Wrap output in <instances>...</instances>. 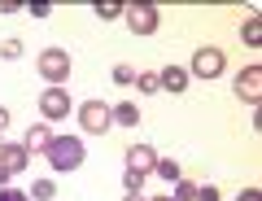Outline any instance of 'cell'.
I'll use <instances>...</instances> for the list:
<instances>
[{
    "label": "cell",
    "mask_w": 262,
    "mask_h": 201,
    "mask_svg": "<svg viewBox=\"0 0 262 201\" xmlns=\"http://www.w3.org/2000/svg\"><path fill=\"white\" fill-rule=\"evenodd\" d=\"M48 166L53 171H79L83 166V140L79 136H53V144H48Z\"/></svg>",
    "instance_id": "obj_1"
},
{
    "label": "cell",
    "mask_w": 262,
    "mask_h": 201,
    "mask_svg": "<svg viewBox=\"0 0 262 201\" xmlns=\"http://www.w3.org/2000/svg\"><path fill=\"white\" fill-rule=\"evenodd\" d=\"M136 87H140L144 96H149V92H158V70H140V75H136Z\"/></svg>",
    "instance_id": "obj_16"
},
{
    "label": "cell",
    "mask_w": 262,
    "mask_h": 201,
    "mask_svg": "<svg viewBox=\"0 0 262 201\" xmlns=\"http://www.w3.org/2000/svg\"><path fill=\"white\" fill-rule=\"evenodd\" d=\"M153 162H158V153H153L149 144H131V149H127V171L153 175Z\"/></svg>",
    "instance_id": "obj_7"
},
{
    "label": "cell",
    "mask_w": 262,
    "mask_h": 201,
    "mask_svg": "<svg viewBox=\"0 0 262 201\" xmlns=\"http://www.w3.org/2000/svg\"><path fill=\"white\" fill-rule=\"evenodd\" d=\"M122 18H127V27L136 31V35H153V31H158V5H149V0L127 5V9H122Z\"/></svg>",
    "instance_id": "obj_4"
},
{
    "label": "cell",
    "mask_w": 262,
    "mask_h": 201,
    "mask_svg": "<svg viewBox=\"0 0 262 201\" xmlns=\"http://www.w3.org/2000/svg\"><path fill=\"white\" fill-rule=\"evenodd\" d=\"M18 9H22L18 0H0V13H18Z\"/></svg>",
    "instance_id": "obj_26"
},
{
    "label": "cell",
    "mask_w": 262,
    "mask_h": 201,
    "mask_svg": "<svg viewBox=\"0 0 262 201\" xmlns=\"http://www.w3.org/2000/svg\"><path fill=\"white\" fill-rule=\"evenodd\" d=\"M188 79H192V75H188L184 66H162L158 70V87H166V92H184Z\"/></svg>",
    "instance_id": "obj_10"
},
{
    "label": "cell",
    "mask_w": 262,
    "mask_h": 201,
    "mask_svg": "<svg viewBox=\"0 0 262 201\" xmlns=\"http://www.w3.org/2000/svg\"><path fill=\"white\" fill-rule=\"evenodd\" d=\"M192 201H219V188H214V184H206V188H196Z\"/></svg>",
    "instance_id": "obj_21"
},
{
    "label": "cell",
    "mask_w": 262,
    "mask_h": 201,
    "mask_svg": "<svg viewBox=\"0 0 262 201\" xmlns=\"http://www.w3.org/2000/svg\"><path fill=\"white\" fill-rule=\"evenodd\" d=\"M196 197V184L192 180H175V201H192Z\"/></svg>",
    "instance_id": "obj_18"
},
{
    "label": "cell",
    "mask_w": 262,
    "mask_h": 201,
    "mask_svg": "<svg viewBox=\"0 0 262 201\" xmlns=\"http://www.w3.org/2000/svg\"><path fill=\"white\" fill-rule=\"evenodd\" d=\"M236 96L249 101V105L262 101V66H245L241 75H236Z\"/></svg>",
    "instance_id": "obj_6"
},
{
    "label": "cell",
    "mask_w": 262,
    "mask_h": 201,
    "mask_svg": "<svg viewBox=\"0 0 262 201\" xmlns=\"http://www.w3.org/2000/svg\"><path fill=\"white\" fill-rule=\"evenodd\" d=\"M31 13H35V18H48V13H53V5H48V0H35V5H31Z\"/></svg>",
    "instance_id": "obj_23"
},
{
    "label": "cell",
    "mask_w": 262,
    "mask_h": 201,
    "mask_svg": "<svg viewBox=\"0 0 262 201\" xmlns=\"http://www.w3.org/2000/svg\"><path fill=\"white\" fill-rule=\"evenodd\" d=\"M236 201H262V192L258 188H241V197H236Z\"/></svg>",
    "instance_id": "obj_25"
},
{
    "label": "cell",
    "mask_w": 262,
    "mask_h": 201,
    "mask_svg": "<svg viewBox=\"0 0 262 201\" xmlns=\"http://www.w3.org/2000/svg\"><path fill=\"white\" fill-rule=\"evenodd\" d=\"M122 184H127V192H140V184H144V175H136V171H127V175H122Z\"/></svg>",
    "instance_id": "obj_20"
},
{
    "label": "cell",
    "mask_w": 262,
    "mask_h": 201,
    "mask_svg": "<svg viewBox=\"0 0 262 201\" xmlns=\"http://www.w3.org/2000/svg\"><path fill=\"white\" fill-rule=\"evenodd\" d=\"M39 109H44V118H66L70 114V96H66L61 87H48V92L39 96Z\"/></svg>",
    "instance_id": "obj_8"
},
{
    "label": "cell",
    "mask_w": 262,
    "mask_h": 201,
    "mask_svg": "<svg viewBox=\"0 0 262 201\" xmlns=\"http://www.w3.org/2000/svg\"><path fill=\"white\" fill-rule=\"evenodd\" d=\"M114 83H122V87L136 83V70H131V66H114Z\"/></svg>",
    "instance_id": "obj_19"
},
{
    "label": "cell",
    "mask_w": 262,
    "mask_h": 201,
    "mask_svg": "<svg viewBox=\"0 0 262 201\" xmlns=\"http://www.w3.org/2000/svg\"><path fill=\"white\" fill-rule=\"evenodd\" d=\"M79 127L92 131V136L110 131V127H114V109L105 105V101H83V105H79Z\"/></svg>",
    "instance_id": "obj_3"
},
{
    "label": "cell",
    "mask_w": 262,
    "mask_h": 201,
    "mask_svg": "<svg viewBox=\"0 0 262 201\" xmlns=\"http://www.w3.org/2000/svg\"><path fill=\"white\" fill-rule=\"evenodd\" d=\"M53 192H57V184H53V180H35V188H31V197H35V201H48Z\"/></svg>",
    "instance_id": "obj_17"
},
{
    "label": "cell",
    "mask_w": 262,
    "mask_h": 201,
    "mask_svg": "<svg viewBox=\"0 0 262 201\" xmlns=\"http://www.w3.org/2000/svg\"><path fill=\"white\" fill-rule=\"evenodd\" d=\"M127 201H144V197H140V192H127Z\"/></svg>",
    "instance_id": "obj_29"
},
{
    "label": "cell",
    "mask_w": 262,
    "mask_h": 201,
    "mask_svg": "<svg viewBox=\"0 0 262 201\" xmlns=\"http://www.w3.org/2000/svg\"><path fill=\"white\" fill-rule=\"evenodd\" d=\"M0 201H31L27 192H18V188H0Z\"/></svg>",
    "instance_id": "obj_22"
},
{
    "label": "cell",
    "mask_w": 262,
    "mask_h": 201,
    "mask_svg": "<svg viewBox=\"0 0 262 201\" xmlns=\"http://www.w3.org/2000/svg\"><path fill=\"white\" fill-rule=\"evenodd\" d=\"M122 9H127V5H118V0H96V18H105V22L118 18Z\"/></svg>",
    "instance_id": "obj_15"
},
{
    "label": "cell",
    "mask_w": 262,
    "mask_h": 201,
    "mask_svg": "<svg viewBox=\"0 0 262 201\" xmlns=\"http://www.w3.org/2000/svg\"><path fill=\"white\" fill-rule=\"evenodd\" d=\"M35 70H39L53 87H61V79H70V53H66V48H44L39 61H35Z\"/></svg>",
    "instance_id": "obj_2"
},
{
    "label": "cell",
    "mask_w": 262,
    "mask_h": 201,
    "mask_svg": "<svg viewBox=\"0 0 262 201\" xmlns=\"http://www.w3.org/2000/svg\"><path fill=\"white\" fill-rule=\"evenodd\" d=\"M0 53H5V57H18L22 44H18V39H5V48H0Z\"/></svg>",
    "instance_id": "obj_24"
},
{
    "label": "cell",
    "mask_w": 262,
    "mask_h": 201,
    "mask_svg": "<svg viewBox=\"0 0 262 201\" xmlns=\"http://www.w3.org/2000/svg\"><path fill=\"white\" fill-rule=\"evenodd\" d=\"M48 144H53V131H48V127H31L22 149H27V153H48Z\"/></svg>",
    "instance_id": "obj_11"
},
{
    "label": "cell",
    "mask_w": 262,
    "mask_h": 201,
    "mask_svg": "<svg viewBox=\"0 0 262 201\" xmlns=\"http://www.w3.org/2000/svg\"><path fill=\"white\" fill-rule=\"evenodd\" d=\"M153 201H175V197H153Z\"/></svg>",
    "instance_id": "obj_30"
},
{
    "label": "cell",
    "mask_w": 262,
    "mask_h": 201,
    "mask_svg": "<svg viewBox=\"0 0 262 201\" xmlns=\"http://www.w3.org/2000/svg\"><path fill=\"white\" fill-rule=\"evenodd\" d=\"M188 75L219 79V75H223V48H196V53H192V70H188Z\"/></svg>",
    "instance_id": "obj_5"
},
{
    "label": "cell",
    "mask_w": 262,
    "mask_h": 201,
    "mask_svg": "<svg viewBox=\"0 0 262 201\" xmlns=\"http://www.w3.org/2000/svg\"><path fill=\"white\" fill-rule=\"evenodd\" d=\"M153 175H162V180H170V184H175V180H184V171H179V162H175V158H158V162H153Z\"/></svg>",
    "instance_id": "obj_13"
},
{
    "label": "cell",
    "mask_w": 262,
    "mask_h": 201,
    "mask_svg": "<svg viewBox=\"0 0 262 201\" xmlns=\"http://www.w3.org/2000/svg\"><path fill=\"white\" fill-rule=\"evenodd\" d=\"M5 127H9V109H0V131H5Z\"/></svg>",
    "instance_id": "obj_27"
},
{
    "label": "cell",
    "mask_w": 262,
    "mask_h": 201,
    "mask_svg": "<svg viewBox=\"0 0 262 201\" xmlns=\"http://www.w3.org/2000/svg\"><path fill=\"white\" fill-rule=\"evenodd\" d=\"M0 188H9V171H0Z\"/></svg>",
    "instance_id": "obj_28"
},
{
    "label": "cell",
    "mask_w": 262,
    "mask_h": 201,
    "mask_svg": "<svg viewBox=\"0 0 262 201\" xmlns=\"http://www.w3.org/2000/svg\"><path fill=\"white\" fill-rule=\"evenodd\" d=\"M241 39H245L249 48H262V18H249V22H245V27H241Z\"/></svg>",
    "instance_id": "obj_14"
},
{
    "label": "cell",
    "mask_w": 262,
    "mask_h": 201,
    "mask_svg": "<svg viewBox=\"0 0 262 201\" xmlns=\"http://www.w3.org/2000/svg\"><path fill=\"white\" fill-rule=\"evenodd\" d=\"M27 162H31V153L22 144H0V171L18 175V171H27Z\"/></svg>",
    "instance_id": "obj_9"
},
{
    "label": "cell",
    "mask_w": 262,
    "mask_h": 201,
    "mask_svg": "<svg viewBox=\"0 0 262 201\" xmlns=\"http://www.w3.org/2000/svg\"><path fill=\"white\" fill-rule=\"evenodd\" d=\"M114 109V123L118 127H140V109L131 105V101H118V105H110Z\"/></svg>",
    "instance_id": "obj_12"
}]
</instances>
